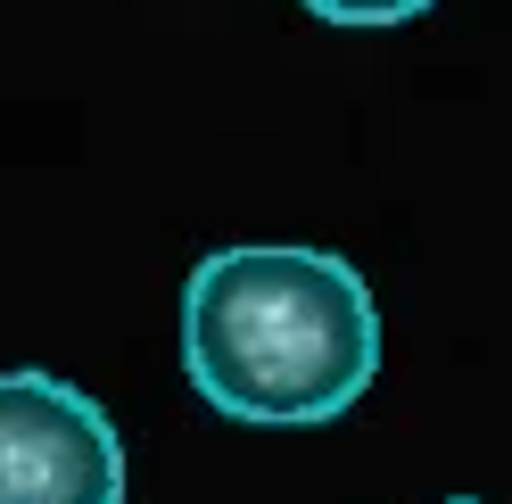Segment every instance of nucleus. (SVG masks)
Listing matches in <instances>:
<instances>
[{"instance_id": "20e7f679", "label": "nucleus", "mask_w": 512, "mask_h": 504, "mask_svg": "<svg viewBox=\"0 0 512 504\" xmlns=\"http://www.w3.org/2000/svg\"><path fill=\"white\" fill-rule=\"evenodd\" d=\"M446 504H488V496H446Z\"/></svg>"}, {"instance_id": "f03ea898", "label": "nucleus", "mask_w": 512, "mask_h": 504, "mask_svg": "<svg viewBox=\"0 0 512 504\" xmlns=\"http://www.w3.org/2000/svg\"><path fill=\"white\" fill-rule=\"evenodd\" d=\"M0 504H124V438L91 389L0 372Z\"/></svg>"}, {"instance_id": "f257e3e1", "label": "nucleus", "mask_w": 512, "mask_h": 504, "mask_svg": "<svg viewBox=\"0 0 512 504\" xmlns=\"http://www.w3.org/2000/svg\"><path fill=\"white\" fill-rule=\"evenodd\" d=\"M182 372L248 430L339 422L380 381V306L331 248H207L182 281Z\"/></svg>"}, {"instance_id": "7ed1b4c3", "label": "nucleus", "mask_w": 512, "mask_h": 504, "mask_svg": "<svg viewBox=\"0 0 512 504\" xmlns=\"http://www.w3.org/2000/svg\"><path fill=\"white\" fill-rule=\"evenodd\" d=\"M298 9L323 17V25H347V34H380V25H413L438 0H298Z\"/></svg>"}]
</instances>
